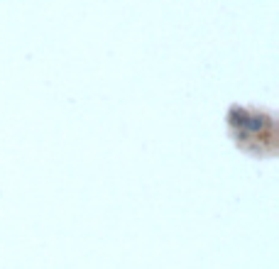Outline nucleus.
Listing matches in <instances>:
<instances>
[{
    "label": "nucleus",
    "mask_w": 279,
    "mask_h": 269,
    "mask_svg": "<svg viewBox=\"0 0 279 269\" xmlns=\"http://www.w3.org/2000/svg\"><path fill=\"white\" fill-rule=\"evenodd\" d=\"M245 122H247V115H245V113H238V110H233V125H242V127H245Z\"/></svg>",
    "instance_id": "nucleus-1"
},
{
    "label": "nucleus",
    "mask_w": 279,
    "mask_h": 269,
    "mask_svg": "<svg viewBox=\"0 0 279 269\" xmlns=\"http://www.w3.org/2000/svg\"><path fill=\"white\" fill-rule=\"evenodd\" d=\"M245 127H250V130H260V127H262V117H247Z\"/></svg>",
    "instance_id": "nucleus-2"
}]
</instances>
